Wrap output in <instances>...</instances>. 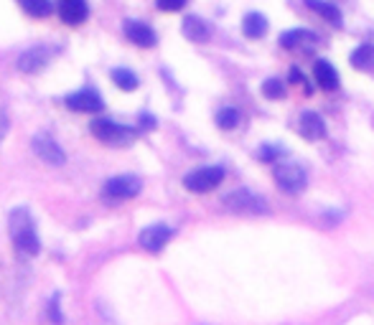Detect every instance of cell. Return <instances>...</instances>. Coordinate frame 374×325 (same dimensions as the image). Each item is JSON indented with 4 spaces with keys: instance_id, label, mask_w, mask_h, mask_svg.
<instances>
[{
    "instance_id": "4",
    "label": "cell",
    "mask_w": 374,
    "mask_h": 325,
    "mask_svg": "<svg viewBox=\"0 0 374 325\" xmlns=\"http://www.w3.org/2000/svg\"><path fill=\"white\" fill-rule=\"evenodd\" d=\"M221 181H224V168H219V165H206V168L191 170L189 176L184 178V185H186V191H191V193H209V191H214Z\"/></svg>"
},
{
    "instance_id": "14",
    "label": "cell",
    "mask_w": 374,
    "mask_h": 325,
    "mask_svg": "<svg viewBox=\"0 0 374 325\" xmlns=\"http://www.w3.org/2000/svg\"><path fill=\"white\" fill-rule=\"evenodd\" d=\"M184 36L189 38V41H194V44H204L206 38L212 36V28L206 26V21H201L198 15H189V18H184Z\"/></svg>"
},
{
    "instance_id": "18",
    "label": "cell",
    "mask_w": 374,
    "mask_h": 325,
    "mask_svg": "<svg viewBox=\"0 0 374 325\" xmlns=\"http://www.w3.org/2000/svg\"><path fill=\"white\" fill-rule=\"evenodd\" d=\"M352 67L359 69V72H372L374 69V46L372 44H361L359 49H354Z\"/></svg>"
},
{
    "instance_id": "8",
    "label": "cell",
    "mask_w": 374,
    "mask_h": 325,
    "mask_svg": "<svg viewBox=\"0 0 374 325\" xmlns=\"http://www.w3.org/2000/svg\"><path fill=\"white\" fill-rule=\"evenodd\" d=\"M66 107L74 112H100L104 107L102 97H100V92H95V89H79V92H74V94H69L64 99Z\"/></svg>"
},
{
    "instance_id": "9",
    "label": "cell",
    "mask_w": 374,
    "mask_h": 325,
    "mask_svg": "<svg viewBox=\"0 0 374 325\" xmlns=\"http://www.w3.org/2000/svg\"><path fill=\"white\" fill-rule=\"evenodd\" d=\"M173 237V229L166 226V224H153V226H148V229L140 231V247L146 251H161L166 244L171 242Z\"/></svg>"
},
{
    "instance_id": "23",
    "label": "cell",
    "mask_w": 374,
    "mask_h": 325,
    "mask_svg": "<svg viewBox=\"0 0 374 325\" xmlns=\"http://www.w3.org/2000/svg\"><path fill=\"white\" fill-rule=\"evenodd\" d=\"M263 94L267 97V99H283V97H286V84L280 79H265Z\"/></svg>"
},
{
    "instance_id": "2",
    "label": "cell",
    "mask_w": 374,
    "mask_h": 325,
    "mask_svg": "<svg viewBox=\"0 0 374 325\" xmlns=\"http://www.w3.org/2000/svg\"><path fill=\"white\" fill-rule=\"evenodd\" d=\"M272 176H275V183L283 193H301L309 183V176L298 162H278L272 168Z\"/></svg>"
},
{
    "instance_id": "12",
    "label": "cell",
    "mask_w": 374,
    "mask_h": 325,
    "mask_svg": "<svg viewBox=\"0 0 374 325\" xmlns=\"http://www.w3.org/2000/svg\"><path fill=\"white\" fill-rule=\"evenodd\" d=\"M125 36H127V41H132L135 46H143V49H150L158 41L155 31L140 21H125Z\"/></svg>"
},
{
    "instance_id": "6",
    "label": "cell",
    "mask_w": 374,
    "mask_h": 325,
    "mask_svg": "<svg viewBox=\"0 0 374 325\" xmlns=\"http://www.w3.org/2000/svg\"><path fill=\"white\" fill-rule=\"evenodd\" d=\"M140 178L135 176H115L110 178L102 188V196L107 201H125V199H135L140 193Z\"/></svg>"
},
{
    "instance_id": "16",
    "label": "cell",
    "mask_w": 374,
    "mask_h": 325,
    "mask_svg": "<svg viewBox=\"0 0 374 325\" xmlns=\"http://www.w3.org/2000/svg\"><path fill=\"white\" fill-rule=\"evenodd\" d=\"M242 33L247 38H263L267 33V18L263 13H247L242 21Z\"/></svg>"
},
{
    "instance_id": "15",
    "label": "cell",
    "mask_w": 374,
    "mask_h": 325,
    "mask_svg": "<svg viewBox=\"0 0 374 325\" xmlns=\"http://www.w3.org/2000/svg\"><path fill=\"white\" fill-rule=\"evenodd\" d=\"M313 76H315V81H318V87L326 89V92H334V89H338V72L331 67L329 61H323V59L315 61Z\"/></svg>"
},
{
    "instance_id": "22",
    "label": "cell",
    "mask_w": 374,
    "mask_h": 325,
    "mask_svg": "<svg viewBox=\"0 0 374 325\" xmlns=\"http://www.w3.org/2000/svg\"><path fill=\"white\" fill-rule=\"evenodd\" d=\"M240 112L235 110V107H224V110L217 112V125L221 127V130H235L237 125H240Z\"/></svg>"
},
{
    "instance_id": "19",
    "label": "cell",
    "mask_w": 374,
    "mask_h": 325,
    "mask_svg": "<svg viewBox=\"0 0 374 325\" xmlns=\"http://www.w3.org/2000/svg\"><path fill=\"white\" fill-rule=\"evenodd\" d=\"M303 41H315L313 31L293 28V31H286V33L280 36V46H283V49H295V46H301Z\"/></svg>"
},
{
    "instance_id": "24",
    "label": "cell",
    "mask_w": 374,
    "mask_h": 325,
    "mask_svg": "<svg viewBox=\"0 0 374 325\" xmlns=\"http://www.w3.org/2000/svg\"><path fill=\"white\" fill-rule=\"evenodd\" d=\"M186 3H189V0H155V8H158V10H166V13H176Z\"/></svg>"
},
{
    "instance_id": "20",
    "label": "cell",
    "mask_w": 374,
    "mask_h": 325,
    "mask_svg": "<svg viewBox=\"0 0 374 325\" xmlns=\"http://www.w3.org/2000/svg\"><path fill=\"white\" fill-rule=\"evenodd\" d=\"M23 10L33 18H46V15L54 13V3L52 0H21Z\"/></svg>"
},
{
    "instance_id": "13",
    "label": "cell",
    "mask_w": 374,
    "mask_h": 325,
    "mask_svg": "<svg viewBox=\"0 0 374 325\" xmlns=\"http://www.w3.org/2000/svg\"><path fill=\"white\" fill-rule=\"evenodd\" d=\"M301 135L306 140H321L326 135V122H323L321 115L315 112H303L301 115Z\"/></svg>"
},
{
    "instance_id": "5",
    "label": "cell",
    "mask_w": 374,
    "mask_h": 325,
    "mask_svg": "<svg viewBox=\"0 0 374 325\" xmlns=\"http://www.w3.org/2000/svg\"><path fill=\"white\" fill-rule=\"evenodd\" d=\"M224 206L229 211H235V214H249V216H257V214H267V203H265L257 193L247 191V188H240V191H232L224 199Z\"/></svg>"
},
{
    "instance_id": "26",
    "label": "cell",
    "mask_w": 374,
    "mask_h": 325,
    "mask_svg": "<svg viewBox=\"0 0 374 325\" xmlns=\"http://www.w3.org/2000/svg\"><path fill=\"white\" fill-rule=\"evenodd\" d=\"M52 320H54V323H61V315H59V297H54V303H52Z\"/></svg>"
},
{
    "instance_id": "10",
    "label": "cell",
    "mask_w": 374,
    "mask_h": 325,
    "mask_svg": "<svg viewBox=\"0 0 374 325\" xmlns=\"http://www.w3.org/2000/svg\"><path fill=\"white\" fill-rule=\"evenodd\" d=\"M56 13L69 26H79V23L87 21L89 6L87 0H56Z\"/></svg>"
},
{
    "instance_id": "11",
    "label": "cell",
    "mask_w": 374,
    "mask_h": 325,
    "mask_svg": "<svg viewBox=\"0 0 374 325\" xmlns=\"http://www.w3.org/2000/svg\"><path fill=\"white\" fill-rule=\"evenodd\" d=\"M33 150H36V156L44 162H49V165H64L66 162L64 150H61L59 145H56V140H52L49 135L33 138Z\"/></svg>"
},
{
    "instance_id": "3",
    "label": "cell",
    "mask_w": 374,
    "mask_h": 325,
    "mask_svg": "<svg viewBox=\"0 0 374 325\" xmlns=\"http://www.w3.org/2000/svg\"><path fill=\"white\" fill-rule=\"evenodd\" d=\"M92 135L97 140L107 142V145H127L135 138V130L127 125H120V122H112V119H95L92 122Z\"/></svg>"
},
{
    "instance_id": "1",
    "label": "cell",
    "mask_w": 374,
    "mask_h": 325,
    "mask_svg": "<svg viewBox=\"0 0 374 325\" xmlns=\"http://www.w3.org/2000/svg\"><path fill=\"white\" fill-rule=\"evenodd\" d=\"M10 239H13L15 249L23 251L26 257H33L41 251V242H38V234H36V224H33V216H31L29 208H15L10 211Z\"/></svg>"
},
{
    "instance_id": "25",
    "label": "cell",
    "mask_w": 374,
    "mask_h": 325,
    "mask_svg": "<svg viewBox=\"0 0 374 325\" xmlns=\"http://www.w3.org/2000/svg\"><path fill=\"white\" fill-rule=\"evenodd\" d=\"M278 156H283V148H275V145H265V148L260 150V158H263V160L275 162V158Z\"/></svg>"
},
{
    "instance_id": "21",
    "label": "cell",
    "mask_w": 374,
    "mask_h": 325,
    "mask_svg": "<svg viewBox=\"0 0 374 325\" xmlns=\"http://www.w3.org/2000/svg\"><path fill=\"white\" fill-rule=\"evenodd\" d=\"M112 81H115V84H118L120 89H123V92H132V89H138V76L132 74L130 69H123V67H118V69H112Z\"/></svg>"
},
{
    "instance_id": "7",
    "label": "cell",
    "mask_w": 374,
    "mask_h": 325,
    "mask_svg": "<svg viewBox=\"0 0 374 325\" xmlns=\"http://www.w3.org/2000/svg\"><path fill=\"white\" fill-rule=\"evenodd\" d=\"M49 59H52V49L49 46H33V49H29V51H23L18 56V72L36 74V72H41L49 64Z\"/></svg>"
},
{
    "instance_id": "17",
    "label": "cell",
    "mask_w": 374,
    "mask_h": 325,
    "mask_svg": "<svg viewBox=\"0 0 374 325\" xmlns=\"http://www.w3.org/2000/svg\"><path fill=\"white\" fill-rule=\"evenodd\" d=\"M306 6L313 13L321 15V18H326L329 23H334V26H341V10L334 3H329V0H306Z\"/></svg>"
}]
</instances>
